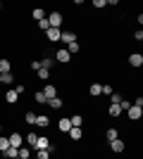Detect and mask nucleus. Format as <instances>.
Listing matches in <instances>:
<instances>
[{
    "mask_svg": "<svg viewBox=\"0 0 143 159\" xmlns=\"http://www.w3.org/2000/svg\"><path fill=\"white\" fill-rule=\"evenodd\" d=\"M45 19L50 24V29H62V12H50Z\"/></svg>",
    "mask_w": 143,
    "mask_h": 159,
    "instance_id": "nucleus-1",
    "label": "nucleus"
},
{
    "mask_svg": "<svg viewBox=\"0 0 143 159\" xmlns=\"http://www.w3.org/2000/svg\"><path fill=\"white\" fill-rule=\"evenodd\" d=\"M50 138H45V135H38L36 138V143H34V150H50Z\"/></svg>",
    "mask_w": 143,
    "mask_h": 159,
    "instance_id": "nucleus-2",
    "label": "nucleus"
},
{
    "mask_svg": "<svg viewBox=\"0 0 143 159\" xmlns=\"http://www.w3.org/2000/svg\"><path fill=\"white\" fill-rule=\"evenodd\" d=\"M126 114H129V119L131 121H138L143 116V107H136V105H131L129 109H126Z\"/></svg>",
    "mask_w": 143,
    "mask_h": 159,
    "instance_id": "nucleus-3",
    "label": "nucleus"
},
{
    "mask_svg": "<svg viewBox=\"0 0 143 159\" xmlns=\"http://www.w3.org/2000/svg\"><path fill=\"white\" fill-rule=\"evenodd\" d=\"M55 60L60 62V64H67V62L72 60V55H69L67 50H64V48H60V50H57V52H55Z\"/></svg>",
    "mask_w": 143,
    "mask_h": 159,
    "instance_id": "nucleus-4",
    "label": "nucleus"
},
{
    "mask_svg": "<svg viewBox=\"0 0 143 159\" xmlns=\"http://www.w3.org/2000/svg\"><path fill=\"white\" fill-rule=\"evenodd\" d=\"M60 40L64 43V45H69V43H76V33H74V31H62V33H60Z\"/></svg>",
    "mask_w": 143,
    "mask_h": 159,
    "instance_id": "nucleus-5",
    "label": "nucleus"
},
{
    "mask_svg": "<svg viewBox=\"0 0 143 159\" xmlns=\"http://www.w3.org/2000/svg\"><path fill=\"white\" fill-rule=\"evenodd\" d=\"M10 147H21L24 145V138H21V133H12V135H10Z\"/></svg>",
    "mask_w": 143,
    "mask_h": 159,
    "instance_id": "nucleus-6",
    "label": "nucleus"
},
{
    "mask_svg": "<svg viewBox=\"0 0 143 159\" xmlns=\"http://www.w3.org/2000/svg\"><path fill=\"white\" fill-rule=\"evenodd\" d=\"M41 93L45 95V100H50V98H57V88H55L53 83H48V86H43Z\"/></svg>",
    "mask_w": 143,
    "mask_h": 159,
    "instance_id": "nucleus-7",
    "label": "nucleus"
},
{
    "mask_svg": "<svg viewBox=\"0 0 143 159\" xmlns=\"http://www.w3.org/2000/svg\"><path fill=\"white\" fill-rule=\"evenodd\" d=\"M110 147H112V152H117V154L124 152V140H119V138H117V140H110Z\"/></svg>",
    "mask_w": 143,
    "mask_h": 159,
    "instance_id": "nucleus-8",
    "label": "nucleus"
},
{
    "mask_svg": "<svg viewBox=\"0 0 143 159\" xmlns=\"http://www.w3.org/2000/svg\"><path fill=\"white\" fill-rule=\"evenodd\" d=\"M129 64H131V66H141V64H143V55H141V52L129 55Z\"/></svg>",
    "mask_w": 143,
    "mask_h": 159,
    "instance_id": "nucleus-9",
    "label": "nucleus"
},
{
    "mask_svg": "<svg viewBox=\"0 0 143 159\" xmlns=\"http://www.w3.org/2000/svg\"><path fill=\"white\" fill-rule=\"evenodd\" d=\"M60 33H62V29H48L45 31V36H48V40H60Z\"/></svg>",
    "mask_w": 143,
    "mask_h": 159,
    "instance_id": "nucleus-10",
    "label": "nucleus"
},
{
    "mask_svg": "<svg viewBox=\"0 0 143 159\" xmlns=\"http://www.w3.org/2000/svg\"><path fill=\"white\" fill-rule=\"evenodd\" d=\"M48 124H50V119H48L45 114H36V124H34V126H41V128H45Z\"/></svg>",
    "mask_w": 143,
    "mask_h": 159,
    "instance_id": "nucleus-11",
    "label": "nucleus"
},
{
    "mask_svg": "<svg viewBox=\"0 0 143 159\" xmlns=\"http://www.w3.org/2000/svg\"><path fill=\"white\" fill-rule=\"evenodd\" d=\"M57 128H60V133H69V128H72V124H69V119H60V124H57Z\"/></svg>",
    "mask_w": 143,
    "mask_h": 159,
    "instance_id": "nucleus-12",
    "label": "nucleus"
},
{
    "mask_svg": "<svg viewBox=\"0 0 143 159\" xmlns=\"http://www.w3.org/2000/svg\"><path fill=\"white\" fill-rule=\"evenodd\" d=\"M31 14H34V19H36V21L45 19V10H43V7H34V12H31Z\"/></svg>",
    "mask_w": 143,
    "mask_h": 159,
    "instance_id": "nucleus-13",
    "label": "nucleus"
},
{
    "mask_svg": "<svg viewBox=\"0 0 143 159\" xmlns=\"http://www.w3.org/2000/svg\"><path fill=\"white\" fill-rule=\"evenodd\" d=\"M48 105L53 107V109H60V107L64 105V102H62V98H60V95H57V98H50V100H48Z\"/></svg>",
    "mask_w": 143,
    "mask_h": 159,
    "instance_id": "nucleus-14",
    "label": "nucleus"
},
{
    "mask_svg": "<svg viewBox=\"0 0 143 159\" xmlns=\"http://www.w3.org/2000/svg\"><path fill=\"white\" fill-rule=\"evenodd\" d=\"M100 88H102L100 83H91V86H88V93L93 95V98H98V95H100Z\"/></svg>",
    "mask_w": 143,
    "mask_h": 159,
    "instance_id": "nucleus-15",
    "label": "nucleus"
},
{
    "mask_svg": "<svg viewBox=\"0 0 143 159\" xmlns=\"http://www.w3.org/2000/svg\"><path fill=\"white\" fill-rule=\"evenodd\" d=\"M5 100H7V102H10V105H14V102L19 100V95L14 93V90H7V93H5Z\"/></svg>",
    "mask_w": 143,
    "mask_h": 159,
    "instance_id": "nucleus-16",
    "label": "nucleus"
},
{
    "mask_svg": "<svg viewBox=\"0 0 143 159\" xmlns=\"http://www.w3.org/2000/svg\"><path fill=\"white\" fill-rule=\"evenodd\" d=\"M64 50H67L69 55H76V52H79V50H81V45H79V43H69V45L64 48Z\"/></svg>",
    "mask_w": 143,
    "mask_h": 159,
    "instance_id": "nucleus-17",
    "label": "nucleus"
},
{
    "mask_svg": "<svg viewBox=\"0 0 143 159\" xmlns=\"http://www.w3.org/2000/svg\"><path fill=\"white\" fill-rule=\"evenodd\" d=\"M107 114H110V116H119V114H122L119 105H110V107H107Z\"/></svg>",
    "mask_w": 143,
    "mask_h": 159,
    "instance_id": "nucleus-18",
    "label": "nucleus"
},
{
    "mask_svg": "<svg viewBox=\"0 0 143 159\" xmlns=\"http://www.w3.org/2000/svg\"><path fill=\"white\" fill-rule=\"evenodd\" d=\"M105 138H107V140H117V138H119L117 128H107V131H105Z\"/></svg>",
    "mask_w": 143,
    "mask_h": 159,
    "instance_id": "nucleus-19",
    "label": "nucleus"
},
{
    "mask_svg": "<svg viewBox=\"0 0 143 159\" xmlns=\"http://www.w3.org/2000/svg\"><path fill=\"white\" fill-rule=\"evenodd\" d=\"M29 154H31V150L21 145V147H19V152H17V157H19V159H29Z\"/></svg>",
    "mask_w": 143,
    "mask_h": 159,
    "instance_id": "nucleus-20",
    "label": "nucleus"
},
{
    "mask_svg": "<svg viewBox=\"0 0 143 159\" xmlns=\"http://www.w3.org/2000/svg\"><path fill=\"white\" fill-rule=\"evenodd\" d=\"M69 138H72V140H79V138H81V128H74V126H72V128H69Z\"/></svg>",
    "mask_w": 143,
    "mask_h": 159,
    "instance_id": "nucleus-21",
    "label": "nucleus"
},
{
    "mask_svg": "<svg viewBox=\"0 0 143 159\" xmlns=\"http://www.w3.org/2000/svg\"><path fill=\"white\" fill-rule=\"evenodd\" d=\"M81 114H76V116H72V119H69V124H72V126H74V128H81Z\"/></svg>",
    "mask_w": 143,
    "mask_h": 159,
    "instance_id": "nucleus-22",
    "label": "nucleus"
},
{
    "mask_svg": "<svg viewBox=\"0 0 143 159\" xmlns=\"http://www.w3.org/2000/svg\"><path fill=\"white\" fill-rule=\"evenodd\" d=\"M17 152H19V147H7V150H5V157L17 159Z\"/></svg>",
    "mask_w": 143,
    "mask_h": 159,
    "instance_id": "nucleus-23",
    "label": "nucleus"
},
{
    "mask_svg": "<svg viewBox=\"0 0 143 159\" xmlns=\"http://www.w3.org/2000/svg\"><path fill=\"white\" fill-rule=\"evenodd\" d=\"M10 66L12 64H10L7 60H0V74H10Z\"/></svg>",
    "mask_w": 143,
    "mask_h": 159,
    "instance_id": "nucleus-24",
    "label": "nucleus"
},
{
    "mask_svg": "<svg viewBox=\"0 0 143 159\" xmlns=\"http://www.w3.org/2000/svg\"><path fill=\"white\" fill-rule=\"evenodd\" d=\"M115 90H112V86L110 83H102V88H100V95H112Z\"/></svg>",
    "mask_w": 143,
    "mask_h": 159,
    "instance_id": "nucleus-25",
    "label": "nucleus"
},
{
    "mask_svg": "<svg viewBox=\"0 0 143 159\" xmlns=\"http://www.w3.org/2000/svg\"><path fill=\"white\" fill-rule=\"evenodd\" d=\"M24 121L34 126V124H36V114H34V112H26V114H24Z\"/></svg>",
    "mask_w": 143,
    "mask_h": 159,
    "instance_id": "nucleus-26",
    "label": "nucleus"
},
{
    "mask_svg": "<svg viewBox=\"0 0 143 159\" xmlns=\"http://www.w3.org/2000/svg\"><path fill=\"white\" fill-rule=\"evenodd\" d=\"M36 74H38V79H41V81H48V76H50V69H38Z\"/></svg>",
    "mask_w": 143,
    "mask_h": 159,
    "instance_id": "nucleus-27",
    "label": "nucleus"
},
{
    "mask_svg": "<svg viewBox=\"0 0 143 159\" xmlns=\"http://www.w3.org/2000/svg\"><path fill=\"white\" fill-rule=\"evenodd\" d=\"M36 159H50V152L48 150H36Z\"/></svg>",
    "mask_w": 143,
    "mask_h": 159,
    "instance_id": "nucleus-28",
    "label": "nucleus"
},
{
    "mask_svg": "<svg viewBox=\"0 0 143 159\" xmlns=\"http://www.w3.org/2000/svg\"><path fill=\"white\" fill-rule=\"evenodd\" d=\"M34 98H36V102H38V105H48V100H45V95H43L41 90H38V93H36Z\"/></svg>",
    "mask_w": 143,
    "mask_h": 159,
    "instance_id": "nucleus-29",
    "label": "nucleus"
},
{
    "mask_svg": "<svg viewBox=\"0 0 143 159\" xmlns=\"http://www.w3.org/2000/svg\"><path fill=\"white\" fill-rule=\"evenodd\" d=\"M7 147H10V140H7V138H2V135H0V152H5Z\"/></svg>",
    "mask_w": 143,
    "mask_h": 159,
    "instance_id": "nucleus-30",
    "label": "nucleus"
},
{
    "mask_svg": "<svg viewBox=\"0 0 143 159\" xmlns=\"http://www.w3.org/2000/svg\"><path fill=\"white\" fill-rule=\"evenodd\" d=\"M2 83H5V86H7V83H14V76H12V71H10V74H2Z\"/></svg>",
    "mask_w": 143,
    "mask_h": 159,
    "instance_id": "nucleus-31",
    "label": "nucleus"
},
{
    "mask_svg": "<svg viewBox=\"0 0 143 159\" xmlns=\"http://www.w3.org/2000/svg\"><path fill=\"white\" fill-rule=\"evenodd\" d=\"M36 138H38V135H36V133H29V135H26V145H29V147H34Z\"/></svg>",
    "mask_w": 143,
    "mask_h": 159,
    "instance_id": "nucleus-32",
    "label": "nucleus"
},
{
    "mask_svg": "<svg viewBox=\"0 0 143 159\" xmlns=\"http://www.w3.org/2000/svg\"><path fill=\"white\" fill-rule=\"evenodd\" d=\"M50 66H53V60H50V57L41 60V69H50Z\"/></svg>",
    "mask_w": 143,
    "mask_h": 159,
    "instance_id": "nucleus-33",
    "label": "nucleus"
},
{
    "mask_svg": "<svg viewBox=\"0 0 143 159\" xmlns=\"http://www.w3.org/2000/svg\"><path fill=\"white\" fill-rule=\"evenodd\" d=\"M24 90H26L24 83H17V86H14V93H17V95H24Z\"/></svg>",
    "mask_w": 143,
    "mask_h": 159,
    "instance_id": "nucleus-34",
    "label": "nucleus"
},
{
    "mask_svg": "<svg viewBox=\"0 0 143 159\" xmlns=\"http://www.w3.org/2000/svg\"><path fill=\"white\" fill-rule=\"evenodd\" d=\"M38 26H41L43 31H48V29H50V24H48V19H41V21H38Z\"/></svg>",
    "mask_w": 143,
    "mask_h": 159,
    "instance_id": "nucleus-35",
    "label": "nucleus"
},
{
    "mask_svg": "<svg viewBox=\"0 0 143 159\" xmlns=\"http://www.w3.org/2000/svg\"><path fill=\"white\" fill-rule=\"evenodd\" d=\"M31 69H34V71H38V69H41V60H36V62H31Z\"/></svg>",
    "mask_w": 143,
    "mask_h": 159,
    "instance_id": "nucleus-36",
    "label": "nucleus"
},
{
    "mask_svg": "<svg viewBox=\"0 0 143 159\" xmlns=\"http://www.w3.org/2000/svg\"><path fill=\"white\" fill-rule=\"evenodd\" d=\"M105 5H107L105 0H93V7H105Z\"/></svg>",
    "mask_w": 143,
    "mask_h": 159,
    "instance_id": "nucleus-37",
    "label": "nucleus"
},
{
    "mask_svg": "<svg viewBox=\"0 0 143 159\" xmlns=\"http://www.w3.org/2000/svg\"><path fill=\"white\" fill-rule=\"evenodd\" d=\"M134 38H136V40H143V31H141V29H138V31H134Z\"/></svg>",
    "mask_w": 143,
    "mask_h": 159,
    "instance_id": "nucleus-38",
    "label": "nucleus"
},
{
    "mask_svg": "<svg viewBox=\"0 0 143 159\" xmlns=\"http://www.w3.org/2000/svg\"><path fill=\"white\" fill-rule=\"evenodd\" d=\"M131 105H136V107H143V98H136L134 102H131Z\"/></svg>",
    "mask_w": 143,
    "mask_h": 159,
    "instance_id": "nucleus-39",
    "label": "nucleus"
},
{
    "mask_svg": "<svg viewBox=\"0 0 143 159\" xmlns=\"http://www.w3.org/2000/svg\"><path fill=\"white\" fill-rule=\"evenodd\" d=\"M0 83H2V74H0Z\"/></svg>",
    "mask_w": 143,
    "mask_h": 159,
    "instance_id": "nucleus-40",
    "label": "nucleus"
},
{
    "mask_svg": "<svg viewBox=\"0 0 143 159\" xmlns=\"http://www.w3.org/2000/svg\"><path fill=\"white\" fill-rule=\"evenodd\" d=\"M0 10H2V5H0Z\"/></svg>",
    "mask_w": 143,
    "mask_h": 159,
    "instance_id": "nucleus-41",
    "label": "nucleus"
},
{
    "mask_svg": "<svg viewBox=\"0 0 143 159\" xmlns=\"http://www.w3.org/2000/svg\"><path fill=\"white\" fill-rule=\"evenodd\" d=\"M0 131H2V126H0Z\"/></svg>",
    "mask_w": 143,
    "mask_h": 159,
    "instance_id": "nucleus-42",
    "label": "nucleus"
},
{
    "mask_svg": "<svg viewBox=\"0 0 143 159\" xmlns=\"http://www.w3.org/2000/svg\"><path fill=\"white\" fill-rule=\"evenodd\" d=\"M17 159H19V157H17Z\"/></svg>",
    "mask_w": 143,
    "mask_h": 159,
    "instance_id": "nucleus-43",
    "label": "nucleus"
}]
</instances>
